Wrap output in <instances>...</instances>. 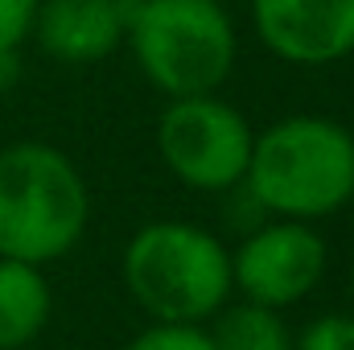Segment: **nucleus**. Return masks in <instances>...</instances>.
<instances>
[{
    "label": "nucleus",
    "mask_w": 354,
    "mask_h": 350,
    "mask_svg": "<svg viewBox=\"0 0 354 350\" xmlns=\"http://www.w3.org/2000/svg\"><path fill=\"white\" fill-rule=\"evenodd\" d=\"M243 190L268 219L317 223L354 202V132L330 116H284L256 132Z\"/></svg>",
    "instance_id": "f257e3e1"
},
{
    "label": "nucleus",
    "mask_w": 354,
    "mask_h": 350,
    "mask_svg": "<svg viewBox=\"0 0 354 350\" xmlns=\"http://www.w3.org/2000/svg\"><path fill=\"white\" fill-rule=\"evenodd\" d=\"M87 223V181L62 149L46 140L0 149V256L46 268L83 243Z\"/></svg>",
    "instance_id": "f03ea898"
},
{
    "label": "nucleus",
    "mask_w": 354,
    "mask_h": 350,
    "mask_svg": "<svg viewBox=\"0 0 354 350\" xmlns=\"http://www.w3.org/2000/svg\"><path fill=\"white\" fill-rule=\"evenodd\" d=\"M124 288L153 317L206 326L231 301V252L218 235L185 219L145 223L124 248Z\"/></svg>",
    "instance_id": "7ed1b4c3"
},
{
    "label": "nucleus",
    "mask_w": 354,
    "mask_h": 350,
    "mask_svg": "<svg viewBox=\"0 0 354 350\" xmlns=\"http://www.w3.org/2000/svg\"><path fill=\"white\" fill-rule=\"evenodd\" d=\"M124 46L149 87L165 99L218 91L239 54V33L223 0H128Z\"/></svg>",
    "instance_id": "20e7f679"
},
{
    "label": "nucleus",
    "mask_w": 354,
    "mask_h": 350,
    "mask_svg": "<svg viewBox=\"0 0 354 350\" xmlns=\"http://www.w3.org/2000/svg\"><path fill=\"white\" fill-rule=\"evenodd\" d=\"M252 140L256 128L235 103L218 99V91L169 99L157 120V153L165 169L198 194L239 190L252 161Z\"/></svg>",
    "instance_id": "39448f33"
},
{
    "label": "nucleus",
    "mask_w": 354,
    "mask_h": 350,
    "mask_svg": "<svg viewBox=\"0 0 354 350\" xmlns=\"http://www.w3.org/2000/svg\"><path fill=\"white\" fill-rule=\"evenodd\" d=\"M330 268V248L313 223L264 219L231 252V288L243 301L288 309L305 301Z\"/></svg>",
    "instance_id": "423d86ee"
},
{
    "label": "nucleus",
    "mask_w": 354,
    "mask_h": 350,
    "mask_svg": "<svg viewBox=\"0 0 354 350\" xmlns=\"http://www.w3.org/2000/svg\"><path fill=\"white\" fill-rule=\"evenodd\" d=\"M252 29L288 66H330L354 54V0H252Z\"/></svg>",
    "instance_id": "0eeeda50"
},
{
    "label": "nucleus",
    "mask_w": 354,
    "mask_h": 350,
    "mask_svg": "<svg viewBox=\"0 0 354 350\" xmlns=\"http://www.w3.org/2000/svg\"><path fill=\"white\" fill-rule=\"evenodd\" d=\"M128 0H41L33 42L62 66H95L124 46Z\"/></svg>",
    "instance_id": "6e6552de"
},
{
    "label": "nucleus",
    "mask_w": 354,
    "mask_h": 350,
    "mask_svg": "<svg viewBox=\"0 0 354 350\" xmlns=\"http://www.w3.org/2000/svg\"><path fill=\"white\" fill-rule=\"evenodd\" d=\"M54 313V288L37 264L0 256V350L33 347Z\"/></svg>",
    "instance_id": "1a4fd4ad"
},
{
    "label": "nucleus",
    "mask_w": 354,
    "mask_h": 350,
    "mask_svg": "<svg viewBox=\"0 0 354 350\" xmlns=\"http://www.w3.org/2000/svg\"><path fill=\"white\" fill-rule=\"evenodd\" d=\"M210 347L214 350H292V334L280 317V309H268L256 301L223 305L214 313Z\"/></svg>",
    "instance_id": "9d476101"
},
{
    "label": "nucleus",
    "mask_w": 354,
    "mask_h": 350,
    "mask_svg": "<svg viewBox=\"0 0 354 350\" xmlns=\"http://www.w3.org/2000/svg\"><path fill=\"white\" fill-rule=\"evenodd\" d=\"M124 350H214L206 326H174V322H153L140 330Z\"/></svg>",
    "instance_id": "9b49d317"
},
{
    "label": "nucleus",
    "mask_w": 354,
    "mask_h": 350,
    "mask_svg": "<svg viewBox=\"0 0 354 350\" xmlns=\"http://www.w3.org/2000/svg\"><path fill=\"white\" fill-rule=\"evenodd\" d=\"M37 4L41 0H0V62L4 66H17V50L33 33Z\"/></svg>",
    "instance_id": "f8f14e48"
},
{
    "label": "nucleus",
    "mask_w": 354,
    "mask_h": 350,
    "mask_svg": "<svg viewBox=\"0 0 354 350\" xmlns=\"http://www.w3.org/2000/svg\"><path fill=\"white\" fill-rule=\"evenodd\" d=\"M292 350H354V317L351 313H322L297 338Z\"/></svg>",
    "instance_id": "ddd939ff"
},
{
    "label": "nucleus",
    "mask_w": 354,
    "mask_h": 350,
    "mask_svg": "<svg viewBox=\"0 0 354 350\" xmlns=\"http://www.w3.org/2000/svg\"><path fill=\"white\" fill-rule=\"evenodd\" d=\"M8 79H17V66H4V62H0V91L8 87Z\"/></svg>",
    "instance_id": "4468645a"
},
{
    "label": "nucleus",
    "mask_w": 354,
    "mask_h": 350,
    "mask_svg": "<svg viewBox=\"0 0 354 350\" xmlns=\"http://www.w3.org/2000/svg\"><path fill=\"white\" fill-rule=\"evenodd\" d=\"M351 305H354V268H351ZM351 317H354V309H351Z\"/></svg>",
    "instance_id": "2eb2a0df"
}]
</instances>
